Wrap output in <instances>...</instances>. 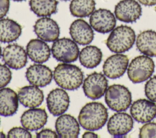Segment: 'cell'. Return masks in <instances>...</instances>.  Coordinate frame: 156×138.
<instances>
[{"label": "cell", "instance_id": "17", "mask_svg": "<svg viewBox=\"0 0 156 138\" xmlns=\"http://www.w3.org/2000/svg\"><path fill=\"white\" fill-rule=\"evenodd\" d=\"M48 120L44 108H31L23 112L20 121L22 126L30 131H37L43 127Z\"/></svg>", "mask_w": 156, "mask_h": 138}, {"label": "cell", "instance_id": "12", "mask_svg": "<svg viewBox=\"0 0 156 138\" xmlns=\"http://www.w3.org/2000/svg\"><path fill=\"white\" fill-rule=\"evenodd\" d=\"M37 36L46 42H54L60 35V28L55 21L49 17H41L37 19L34 26Z\"/></svg>", "mask_w": 156, "mask_h": 138}, {"label": "cell", "instance_id": "21", "mask_svg": "<svg viewBox=\"0 0 156 138\" xmlns=\"http://www.w3.org/2000/svg\"><path fill=\"white\" fill-rule=\"evenodd\" d=\"M29 58L36 63L46 62L51 56V49L45 41L40 39H32L26 46Z\"/></svg>", "mask_w": 156, "mask_h": 138}, {"label": "cell", "instance_id": "11", "mask_svg": "<svg viewBox=\"0 0 156 138\" xmlns=\"http://www.w3.org/2000/svg\"><path fill=\"white\" fill-rule=\"evenodd\" d=\"M46 104L51 114L54 116H59L68 109L69 97L64 89L55 88L48 94L46 97Z\"/></svg>", "mask_w": 156, "mask_h": 138}, {"label": "cell", "instance_id": "25", "mask_svg": "<svg viewBox=\"0 0 156 138\" xmlns=\"http://www.w3.org/2000/svg\"><path fill=\"white\" fill-rule=\"evenodd\" d=\"M79 58L80 64L83 67L88 69L94 68L101 63L102 52L95 46H87L80 50Z\"/></svg>", "mask_w": 156, "mask_h": 138}, {"label": "cell", "instance_id": "3", "mask_svg": "<svg viewBox=\"0 0 156 138\" xmlns=\"http://www.w3.org/2000/svg\"><path fill=\"white\" fill-rule=\"evenodd\" d=\"M135 31L130 27L121 25L114 28L106 40L107 47L113 52L121 53L130 49L135 41Z\"/></svg>", "mask_w": 156, "mask_h": 138}, {"label": "cell", "instance_id": "7", "mask_svg": "<svg viewBox=\"0 0 156 138\" xmlns=\"http://www.w3.org/2000/svg\"><path fill=\"white\" fill-rule=\"evenodd\" d=\"M108 87V80L104 74L94 72L85 78L83 82V91L85 95L92 99L96 100L102 97Z\"/></svg>", "mask_w": 156, "mask_h": 138}, {"label": "cell", "instance_id": "10", "mask_svg": "<svg viewBox=\"0 0 156 138\" xmlns=\"http://www.w3.org/2000/svg\"><path fill=\"white\" fill-rule=\"evenodd\" d=\"M27 53L24 49L17 44H10L3 50L2 60L9 67L13 69H20L24 67L27 62Z\"/></svg>", "mask_w": 156, "mask_h": 138}, {"label": "cell", "instance_id": "33", "mask_svg": "<svg viewBox=\"0 0 156 138\" xmlns=\"http://www.w3.org/2000/svg\"><path fill=\"white\" fill-rule=\"evenodd\" d=\"M10 7V0H0V19L7 13Z\"/></svg>", "mask_w": 156, "mask_h": 138}, {"label": "cell", "instance_id": "22", "mask_svg": "<svg viewBox=\"0 0 156 138\" xmlns=\"http://www.w3.org/2000/svg\"><path fill=\"white\" fill-rule=\"evenodd\" d=\"M18 97L16 93L9 88L0 89V115L8 117L15 114L18 108Z\"/></svg>", "mask_w": 156, "mask_h": 138}, {"label": "cell", "instance_id": "1", "mask_svg": "<svg viewBox=\"0 0 156 138\" xmlns=\"http://www.w3.org/2000/svg\"><path fill=\"white\" fill-rule=\"evenodd\" d=\"M108 119V111L101 103L91 102L85 104L78 116L79 123L84 129L96 131L102 128Z\"/></svg>", "mask_w": 156, "mask_h": 138}, {"label": "cell", "instance_id": "26", "mask_svg": "<svg viewBox=\"0 0 156 138\" xmlns=\"http://www.w3.org/2000/svg\"><path fill=\"white\" fill-rule=\"evenodd\" d=\"M57 0H30V10L38 16L48 17L57 12Z\"/></svg>", "mask_w": 156, "mask_h": 138}, {"label": "cell", "instance_id": "35", "mask_svg": "<svg viewBox=\"0 0 156 138\" xmlns=\"http://www.w3.org/2000/svg\"><path fill=\"white\" fill-rule=\"evenodd\" d=\"M82 137H83V138H85V137H98V134H95L94 133L92 132L91 131H88L85 132L83 134Z\"/></svg>", "mask_w": 156, "mask_h": 138}, {"label": "cell", "instance_id": "9", "mask_svg": "<svg viewBox=\"0 0 156 138\" xmlns=\"http://www.w3.org/2000/svg\"><path fill=\"white\" fill-rule=\"evenodd\" d=\"M141 14V7L135 0H121L115 7L116 18L124 22H134L140 18Z\"/></svg>", "mask_w": 156, "mask_h": 138}, {"label": "cell", "instance_id": "31", "mask_svg": "<svg viewBox=\"0 0 156 138\" xmlns=\"http://www.w3.org/2000/svg\"><path fill=\"white\" fill-rule=\"evenodd\" d=\"M9 138H30L32 137L31 133L27 129L23 127L16 126L11 128L7 134Z\"/></svg>", "mask_w": 156, "mask_h": 138}, {"label": "cell", "instance_id": "41", "mask_svg": "<svg viewBox=\"0 0 156 138\" xmlns=\"http://www.w3.org/2000/svg\"><path fill=\"white\" fill-rule=\"evenodd\" d=\"M0 123H1V120H0Z\"/></svg>", "mask_w": 156, "mask_h": 138}, {"label": "cell", "instance_id": "38", "mask_svg": "<svg viewBox=\"0 0 156 138\" xmlns=\"http://www.w3.org/2000/svg\"><path fill=\"white\" fill-rule=\"evenodd\" d=\"M14 1H17V2H20V1H25V0H13Z\"/></svg>", "mask_w": 156, "mask_h": 138}, {"label": "cell", "instance_id": "34", "mask_svg": "<svg viewBox=\"0 0 156 138\" xmlns=\"http://www.w3.org/2000/svg\"><path fill=\"white\" fill-rule=\"evenodd\" d=\"M140 3L146 6H152L156 4V0H138Z\"/></svg>", "mask_w": 156, "mask_h": 138}, {"label": "cell", "instance_id": "13", "mask_svg": "<svg viewBox=\"0 0 156 138\" xmlns=\"http://www.w3.org/2000/svg\"><path fill=\"white\" fill-rule=\"evenodd\" d=\"M130 112L136 122L147 123L156 117V104L144 98L138 99L132 103Z\"/></svg>", "mask_w": 156, "mask_h": 138}, {"label": "cell", "instance_id": "28", "mask_svg": "<svg viewBox=\"0 0 156 138\" xmlns=\"http://www.w3.org/2000/svg\"><path fill=\"white\" fill-rule=\"evenodd\" d=\"M144 92L149 100L156 102V75L151 77L146 83Z\"/></svg>", "mask_w": 156, "mask_h": 138}, {"label": "cell", "instance_id": "36", "mask_svg": "<svg viewBox=\"0 0 156 138\" xmlns=\"http://www.w3.org/2000/svg\"><path fill=\"white\" fill-rule=\"evenodd\" d=\"M6 137L5 134L1 131H0V138H5Z\"/></svg>", "mask_w": 156, "mask_h": 138}, {"label": "cell", "instance_id": "40", "mask_svg": "<svg viewBox=\"0 0 156 138\" xmlns=\"http://www.w3.org/2000/svg\"><path fill=\"white\" fill-rule=\"evenodd\" d=\"M155 11H156V7H155Z\"/></svg>", "mask_w": 156, "mask_h": 138}, {"label": "cell", "instance_id": "8", "mask_svg": "<svg viewBox=\"0 0 156 138\" xmlns=\"http://www.w3.org/2000/svg\"><path fill=\"white\" fill-rule=\"evenodd\" d=\"M90 24L96 32L107 33L115 27L116 21L113 13L105 9H99L94 11L90 17Z\"/></svg>", "mask_w": 156, "mask_h": 138}, {"label": "cell", "instance_id": "39", "mask_svg": "<svg viewBox=\"0 0 156 138\" xmlns=\"http://www.w3.org/2000/svg\"><path fill=\"white\" fill-rule=\"evenodd\" d=\"M62 1H69V0H62Z\"/></svg>", "mask_w": 156, "mask_h": 138}, {"label": "cell", "instance_id": "24", "mask_svg": "<svg viewBox=\"0 0 156 138\" xmlns=\"http://www.w3.org/2000/svg\"><path fill=\"white\" fill-rule=\"evenodd\" d=\"M22 33L21 26L9 18L0 19V41L4 43L16 41Z\"/></svg>", "mask_w": 156, "mask_h": 138}, {"label": "cell", "instance_id": "16", "mask_svg": "<svg viewBox=\"0 0 156 138\" xmlns=\"http://www.w3.org/2000/svg\"><path fill=\"white\" fill-rule=\"evenodd\" d=\"M26 78L32 85L44 87L52 81L53 74L49 67L40 63L34 64L27 69Z\"/></svg>", "mask_w": 156, "mask_h": 138}, {"label": "cell", "instance_id": "14", "mask_svg": "<svg viewBox=\"0 0 156 138\" xmlns=\"http://www.w3.org/2000/svg\"><path fill=\"white\" fill-rule=\"evenodd\" d=\"M133 126V120L130 115L126 112H118L108 120L107 130L114 137H122L129 133Z\"/></svg>", "mask_w": 156, "mask_h": 138}, {"label": "cell", "instance_id": "20", "mask_svg": "<svg viewBox=\"0 0 156 138\" xmlns=\"http://www.w3.org/2000/svg\"><path fill=\"white\" fill-rule=\"evenodd\" d=\"M19 102L25 107L35 108L41 105L44 100L43 91L36 86H25L18 89Z\"/></svg>", "mask_w": 156, "mask_h": 138}, {"label": "cell", "instance_id": "2", "mask_svg": "<svg viewBox=\"0 0 156 138\" xmlns=\"http://www.w3.org/2000/svg\"><path fill=\"white\" fill-rule=\"evenodd\" d=\"M53 77L56 84L61 88L73 91L82 84L83 74L78 66L63 63L58 64L54 68Z\"/></svg>", "mask_w": 156, "mask_h": 138}, {"label": "cell", "instance_id": "4", "mask_svg": "<svg viewBox=\"0 0 156 138\" xmlns=\"http://www.w3.org/2000/svg\"><path fill=\"white\" fill-rule=\"evenodd\" d=\"M105 101L112 110L121 112L127 110L132 103V94L126 86L114 84L105 92Z\"/></svg>", "mask_w": 156, "mask_h": 138}, {"label": "cell", "instance_id": "5", "mask_svg": "<svg viewBox=\"0 0 156 138\" xmlns=\"http://www.w3.org/2000/svg\"><path fill=\"white\" fill-rule=\"evenodd\" d=\"M155 64L152 59L147 55L135 57L130 63L127 75L133 83H139L149 79L154 72Z\"/></svg>", "mask_w": 156, "mask_h": 138}, {"label": "cell", "instance_id": "18", "mask_svg": "<svg viewBox=\"0 0 156 138\" xmlns=\"http://www.w3.org/2000/svg\"><path fill=\"white\" fill-rule=\"evenodd\" d=\"M79 123L70 114H62L57 119L55 123L56 132L59 137L76 138L80 133Z\"/></svg>", "mask_w": 156, "mask_h": 138}, {"label": "cell", "instance_id": "15", "mask_svg": "<svg viewBox=\"0 0 156 138\" xmlns=\"http://www.w3.org/2000/svg\"><path fill=\"white\" fill-rule=\"evenodd\" d=\"M129 58L127 55L116 53L110 56L103 64L104 75L109 78L115 79L121 77L127 70Z\"/></svg>", "mask_w": 156, "mask_h": 138}, {"label": "cell", "instance_id": "23", "mask_svg": "<svg viewBox=\"0 0 156 138\" xmlns=\"http://www.w3.org/2000/svg\"><path fill=\"white\" fill-rule=\"evenodd\" d=\"M136 46L138 50L148 57H156V32L147 30L138 34Z\"/></svg>", "mask_w": 156, "mask_h": 138}, {"label": "cell", "instance_id": "32", "mask_svg": "<svg viewBox=\"0 0 156 138\" xmlns=\"http://www.w3.org/2000/svg\"><path fill=\"white\" fill-rule=\"evenodd\" d=\"M35 137L37 138H46V137L57 138L58 137V135L54 131L51 129L46 128V129H43L37 133Z\"/></svg>", "mask_w": 156, "mask_h": 138}, {"label": "cell", "instance_id": "37", "mask_svg": "<svg viewBox=\"0 0 156 138\" xmlns=\"http://www.w3.org/2000/svg\"><path fill=\"white\" fill-rule=\"evenodd\" d=\"M1 53H2V49H1V47L0 46V57L1 56Z\"/></svg>", "mask_w": 156, "mask_h": 138}, {"label": "cell", "instance_id": "29", "mask_svg": "<svg viewBox=\"0 0 156 138\" xmlns=\"http://www.w3.org/2000/svg\"><path fill=\"white\" fill-rule=\"evenodd\" d=\"M139 137L142 138L156 137V123L149 122L143 125L140 129Z\"/></svg>", "mask_w": 156, "mask_h": 138}, {"label": "cell", "instance_id": "6", "mask_svg": "<svg viewBox=\"0 0 156 138\" xmlns=\"http://www.w3.org/2000/svg\"><path fill=\"white\" fill-rule=\"evenodd\" d=\"M51 52L57 61L69 63L77 60L80 52L74 41L68 38H62L54 41Z\"/></svg>", "mask_w": 156, "mask_h": 138}, {"label": "cell", "instance_id": "30", "mask_svg": "<svg viewBox=\"0 0 156 138\" xmlns=\"http://www.w3.org/2000/svg\"><path fill=\"white\" fill-rule=\"evenodd\" d=\"M12 72L5 64H0V89L6 86L11 81Z\"/></svg>", "mask_w": 156, "mask_h": 138}, {"label": "cell", "instance_id": "19", "mask_svg": "<svg viewBox=\"0 0 156 138\" xmlns=\"http://www.w3.org/2000/svg\"><path fill=\"white\" fill-rule=\"evenodd\" d=\"M69 34L73 40L80 45H87L91 43L94 38L93 28L82 19H76L71 23Z\"/></svg>", "mask_w": 156, "mask_h": 138}, {"label": "cell", "instance_id": "27", "mask_svg": "<svg viewBox=\"0 0 156 138\" xmlns=\"http://www.w3.org/2000/svg\"><path fill=\"white\" fill-rule=\"evenodd\" d=\"M94 0H72L69 4L71 14L78 18L89 16L95 10Z\"/></svg>", "mask_w": 156, "mask_h": 138}]
</instances>
